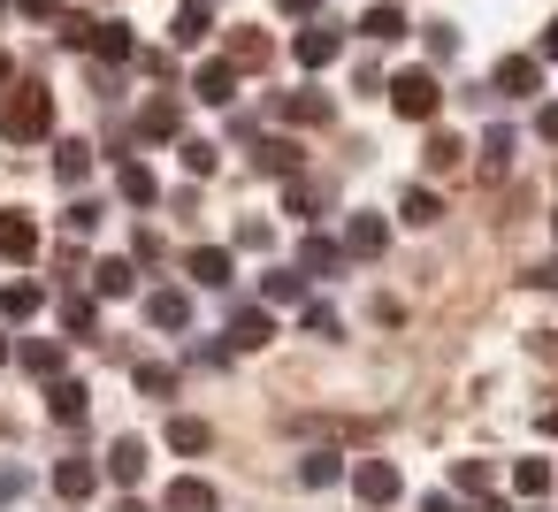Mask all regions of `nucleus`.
<instances>
[{
    "instance_id": "obj_4",
    "label": "nucleus",
    "mask_w": 558,
    "mask_h": 512,
    "mask_svg": "<svg viewBox=\"0 0 558 512\" xmlns=\"http://www.w3.org/2000/svg\"><path fill=\"white\" fill-rule=\"evenodd\" d=\"M344 474H352V489H360V504H398V489H405L390 459H360V466H344Z\"/></svg>"
},
{
    "instance_id": "obj_33",
    "label": "nucleus",
    "mask_w": 558,
    "mask_h": 512,
    "mask_svg": "<svg viewBox=\"0 0 558 512\" xmlns=\"http://www.w3.org/2000/svg\"><path fill=\"white\" fill-rule=\"evenodd\" d=\"M169 451H207V420L177 413V420H169Z\"/></svg>"
},
{
    "instance_id": "obj_55",
    "label": "nucleus",
    "mask_w": 558,
    "mask_h": 512,
    "mask_svg": "<svg viewBox=\"0 0 558 512\" xmlns=\"http://www.w3.org/2000/svg\"><path fill=\"white\" fill-rule=\"evenodd\" d=\"M0 85H9V54H0Z\"/></svg>"
},
{
    "instance_id": "obj_19",
    "label": "nucleus",
    "mask_w": 558,
    "mask_h": 512,
    "mask_svg": "<svg viewBox=\"0 0 558 512\" xmlns=\"http://www.w3.org/2000/svg\"><path fill=\"white\" fill-rule=\"evenodd\" d=\"M108 474H116L123 489H138V474H146V443H138V436H116V451H108Z\"/></svg>"
},
{
    "instance_id": "obj_41",
    "label": "nucleus",
    "mask_w": 558,
    "mask_h": 512,
    "mask_svg": "<svg viewBox=\"0 0 558 512\" xmlns=\"http://www.w3.org/2000/svg\"><path fill=\"white\" fill-rule=\"evenodd\" d=\"M62 222H70V237H85V230H100V207H93V199H77Z\"/></svg>"
},
{
    "instance_id": "obj_36",
    "label": "nucleus",
    "mask_w": 558,
    "mask_h": 512,
    "mask_svg": "<svg viewBox=\"0 0 558 512\" xmlns=\"http://www.w3.org/2000/svg\"><path fill=\"white\" fill-rule=\"evenodd\" d=\"M260 291H268L276 306H291V298L306 291V276H299V268H276V276H260Z\"/></svg>"
},
{
    "instance_id": "obj_24",
    "label": "nucleus",
    "mask_w": 558,
    "mask_h": 512,
    "mask_svg": "<svg viewBox=\"0 0 558 512\" xmlns=\"http://www.w3.org/2000/svg\"><path fill=\"white\" fill-rule=\"evenodd\" d=\"M299 481H306V489H337V481H344V459H337V451H306V459H299Z\"/></svg>"
},
{
    "instance_id": "obj_12",
    "label": "nucleus",
    "mask_w": 558,
    "mask_h": 512,
    "mask_svg": "<svg viewBox=\"0 0 558 512\" xmlns=\"http://www.w3.org/2000/svg\"><path fill=\"white\" fill-rule=\"evenodd\" d=\"M337 268H344V245H337V237H322V230H314V237H306V245H299V276H337Z\"/></svg>"
},
{
    "instance_id": "obj_38",
    "label": "nucleus",
    "mask_w": 558,
    "mask_h": 512,
    "mask_svg": "<svg viewBox=\"0 0 558 512\" xmlns=\"http://www.w3.org/2000/svg\"><path fill=\"white\" fill-rule=\"evenodd\" d=\"M230 62H238V70L268 62V39H260V32H238V39H230Z\"/></svg>"
},
{
    "instance_id": "obj_40",
    "label": "nucleus",
    "mask_w": 558,
    "mask_h": 512,
    "mask_svg": "<svg viewBox=\"0 0 558 512\" xmlns=\"http://www.w3.org/2000/svg\"><path fill=\"white\" fill-rule=\"evenodd\" d=\"M482 161H489V169H512V131H505V123L482 138Z\"/></svg>"
},
{
    "instance_id": "obj_57",
    "label": "nucleus",
    "mask_w": 558,
    "mask_h": 512,
    "mask_svg": "<svg viewBox=\"0 0 558 512\" xmlns=\"http://www.w3.org/2000/svg\"><path fill=\"white\" fill-rule=\"evenodd\" d=\"M0 9H9V0H0Z\"/></svg>"
},
{
    "instance_id": "obj_14",
    "label": "nucleus",
    "mask_w": 558,
    "mask_h": 512,
    "mask_svg": "<svg viewBox=\"0 0 558 512\" xmlns=\"http://www.w3.org/2000/svg\"><path fill=\"white\" fill-rule=\"evenodd\" d=\"M85 398H93L85 382H70V375H47V413H54V420H85Z\"/></svg>"
},
{
    "instance_id": "obj_22",
    "label": "nucleus",
    "mask_w": 558,
    "mask_h": 512,
    "mask_svg": "<svg viewBox=\"0 0 558 512\" xmlns=\"http://www.w3.org/2000/svg\"><path fill=\"white\" fill-rule=\"evenodd\" d=\"M93 291H100V298H131V291H138V268H131V260H100V268H93Z\"/></svg>"
},
{
    "instance_id": "obj_45",
    "label": "nucleus",
    "mask_w": 558,
    "mask_h": 512,
    "mask_svg": "<svg viewBox=\"0 0 558 512\" xmlns=\"http://www.w3.org/2000/svg\"><path fill=\"white\" fill-rule=\"evenodd\" d=\"M16 16H32V24H47V16H62V0H16Z\"/></svg>"
},
{
    "instance_id": "obj_28",
    "label": "nucleus",
    "mask_w": 558,
    "mask_h": 512,
    "mask_svg": "<svg viewBox=\"0 0 558 512\" xmlns=\"http://www.w3.org/2000/svg\"><path fill=\"white\" fill-rule=\"evenodd\" d=\"M192 276H199L207 291H222V283H230V253H222V245H199V253H192Z\"/></svg>"
},
{
    "instance_id": "obj_7",
    "label": "nucleus",
    "mask_w": 558,
    "mask_h": 512,
    "mask_svg": "<svg viewBox=\"0 0 558 512\" xmlns=\"http://www.w3.org/2000/svg\"><path fill=\"white\" fill-rule=\"evenodd\" d=\"M383 245H390V222L383 215H352L344 222V260H375Z\"/></svg>"
},
{
    "instance_id": "obj_47",
    "label": "nucleus",
    "mask_w": 558,
    "mask_h": 512,
    "mask_svg": "<svg viewBox=\"0 0 558 512\" xmlns=\"http://www.w3.org/2000/svg\"><path fill=\"white\" fill-rule=\"evenodd\" d=\"M535 138H550V146H558V100H550V108L535 115Z\"/></svg>"
},
{
    "instance_id": "obj_6",
    "label": "nucleus",
    "mask_w": 558,
    "mask_h": 512,
    "mask_svg": "<svg viewBox=\"0 0 558 512\" xmlns=\"http://www.w3.org/2000/svg\"><path fill=\"white\" fill-rule=\"evenodd\" d=\"M192 93H199L207 108H230V100H238V62H230V54H222V62H199Z\"/></svg>"
},
{
    "instance_id": "obj_25",
    "label": "nucleus",
    "mask_w": 558,
    "mask_h": 512,
    "mask_svg": "<svg viewBox=\"0 0 558 512\" xmlns=\"http://www.w3.org/2000/svg\"><path fill=\"white\" fill-rule=\"evenodd\" d=\"M116 184H123V199H131V207H154V199H161V184H154V169H146V161H123V176H116Z\"/></svg>"
},
{
    "instance_id": "obj_21",
    "label": "nucleus",
    "mask_w": 558,
    "mask_h": 512,
    "mask_svg": "<svg viewBox=\"0 0 558 512\" xmlns=\"http://www.w3.org/2000/svg\"><path fill=\"white\" fill-rule=\"evenodd\" d=\"M54 176H62V184H85V176H93V146H85V138H62V146H54Z\"/></svg>"
},
{
    "instance_id": "obj_34",
    "label": "nucleus",
    "mask_w": 558,
    "mask_h": 512,
    "mask_svg": "<svg viewBox=\"0 0 558 512\" xmlns=\"http://www.w3.org/2000/svg\"><path fill=\"white\" fill-rule=\"evenodd\" d=\"M512 489H520V497H543V489H550V459H520V466H512Z\"/></svg>"
},
{
    "instance_id": "obj_9",
    "label": "nucleus",
    "mask_w": 558,
    "mask_h": 512,
    "mask_svg": "<svg viewBox=\"0 0 558 512\" xmlns=\"http://www.w3.org/2000/svg\"><path fill=\"white\" fill-rule=\"evenodd\" d=\"M360 32H367L375 47H390V39H405L413 24H405V9H398V0H367V16H360Z\"/></svg>"
},
{
    "instance_id": "obj_53",
    "label": "nucleus",
    "mask_w": 558,
    "mask_h": 512,
    "mask_svg": "<svg viewBox=\"0 0 558 512\" xmlns=\"http://www.w3.org/2000/svg\"><path fill=\"white\" fill-rule=\"evenodd\" d=\"M9 352H16V344H9V337H0V367H9Z\"/></svg>"
},
{
    "instance_id": "obj_37",
    "label": "nucleus",
    "mask_w": 558,
    "mask_h": 512,
    "mask_svg": "<svg viewBox=\"0 0 558 512\" xmlns=\"http://www.w3.org/2000/svg\"><path fill=\"white\" fill-rule=\"evenodd\" d=\"M451 481H459L466 497H489V459H459V466H451Z\"/></svg>"
},
{
    "instance_id": "obj_50",
    "label": "nucleus",
    "mask_w": 558,
    "mask_h": 512,
    "mask_svg": "<svg viewBox=\"0 0 558 512\" xmlns=\"http://www.w3.org/2000/svg\"><path fill=\"white\" fill-rule=\"evenodd\" d=\"M527 283H543V291H558V260H543V268H535Z\"/></svg>"
},
{
    "instance_id": "obj_13",
    "label": "nucleus",
    "mask_w": 558,
    "mask_h": 512,
    "mask_svg": "<svg viewBox=\"0 0 558 512\" xmlns=\"http://www.w3.org/2000/svg\"><path fill=\"white\" fill-rule=\"evenodd\" d=\"M146 321L154 329H192V298L184 291H146Z\"/></svg>"
},
{
    "instance_id": "obj_29",
    "label": "nucleus",
    "mask_w": 558,
    "mask_h": 512,
    "mask_svg": "<svg viewBox=\"0 0 558 512\" xmlns=\"http://www.w3.org/2000/svg\"><path fill=\"white\" fill-rule=\"evenodd\" d=\"M177 123H184V115H177V100H154V108L138 115V138H177Z\"/></svg>"
},
{
    "instance_id": "obj_17",
    "label": "nucleus",
    "mask_w": 558,
    "mask_h": 512,
    "mask_svg": "<svg viewBox=\"0 0 558 512\" xmlns=\"http://www.w3.org/2000/svg\"><path fill=\"white\" fill-rule=\"evenodd\" d=\"M100 62H131L138 54V39H131V24H93V39H85Z\"/></svg>"
},
{
    "instance_id": "obj_3",
    "label": "nucleus",
    "mask_w": 558,
    "mask_h": 512,
    "mask_svg": "<svg viewBox=\"0 0 558 512\" xmlns=\"http://www.w3.org/2000/svg\"><path fill=\"white\" fill-rule=\"evenodd\" d=\"M291 54H299V70H329V62L344 54V32H337V24L322 16V24H306V32L291 39Z\"/></svg>"
},
{
    "instance_id": "obj_52",
    "label": "nucleus",
    "mask_w": 558,
    "mask_h": 512,
    "mask_svg": "<svg viewBox=\"0 0 558 512\" xmlns=\"http://www.w3.org/2000/svg\"><path fill=\"white\" fill-rule=\"evenodd\" d=\"M116 512H154V504H138V497H123V504H116Z\"/></svg>"
},
{
    "instance_id": "obj_5",
    "label": "nucleus",
    "mask_w": 558,
    "mask_h": 512,
    "mask_svg": "<svg viewBox=\"0 0 558 512\" xmlns=\"http://www.w3.org/2000/svg\"><path fill=\"white\" fill-rule=\"evenodd\" d=\"M268 337H276V314H268V306H238V314H230V337H222V344H230V352H260Z\"/></svg>"
},
{
    "instance_id": "obj_27",
    "label": "nucleus",
    "mask_w": 558,
    "mask_h": 512,
    "mask_svg": "<svg viewBox=\"0 0 558 512\" xmlns=\"http://www.w3.org/2000/svg\"><path fill=\"white\" fill-rule=\"evenodd\" d=\"M398 215H405V222H413V230H428V222H436V215H444V199H436V192H428V184H413V192H405V199H398Z\"/></svg>"
},
{
    "instance_id": "obj_56",
    "label": "nucleus",
    "mask_w": 558,
    "mask_h": 512,
    "mask_svg": "<svg viewBox=\"0 0 558 512\" xmlns=\"http://www.w3.org/2000/svg\"><path fill=\"white\" fill-rule=\"evenodd\" d=\"M550 230H558V215H550Z\"/></svg>"
},
{
    "instance_id": "obj_11",
    "label": "nucleus",
    "mask_w": 558,
    "mask_h": 512,
    "mask_svg": "<svg viewBox=\"0 0 558 512\" xmlns=\"http://www.w3.org/2000/svg\"><path fill=\"white\" fill-rule=\"evenodd\" d=\"M39 253V222L32 215H0V260H32Z\"/></svg>"
},
{
    "instance_id": "obj_15",
    "label": "nucleus",
    "mask_w": 558,
    "mask_h": 512,
    "mask_svg": "<svg viewBox=\"0 0 558 512\" xmlns=\"http://www.w3.org/2000/svg\"><path fill=\"white\" fill-rule=\"evenodd\" d=\"M54 489H62L70 504H85V497L100 489V466H93V459H62V466H54Z\"/></svg>"
},
{
    "instance_id": "obj_23",
    "label": "nucleus",
    "mask_w": 558,
    "mask_h": 512,
    "mask_svg": "<svg viewBox=\"0 0 558 512\" xmlns=\"http://www.w3.org/2000/svg\"><path fill=\"white\" fill-rule=\"evenodd\" d=\"M16 359H24L39 382H47V375H62V344H54V337H24V344H16Z\"/></svg>"
},
{
    "instance_id": "obj_48",
    "label": "nucleus",
    "mask_w": 558,
    "mask_h": 512,
    "mask_svg": "<svg viewBox=\"0 0 558 512\" xmlns=\"http://www.w3.org/2000/svg\"><path fill=\"white\" fill-rule=\"evenodd\" d=\"M421 512H466V504H459V497H444V489H428V497H421Z\"/></svg>"
},
{
    "instance_id": "obj_18",
    "label": "nucleus",
    "mask_w": 558,
    "mask_h": 512,
    "mask_svg": "<svg viewBox=\"0 0 558 512\" xmlns=\"http://www.w3.org/2000/svg\"><path fill=\"white\" fill-rule=\"evenodd\" d=\"M253 169H260V176H299V146H291V138H260V146H253Z\"/></svg>"
},
{
    "instance_id": "obj_16",
    "label": "nucleus",
    "mask_w": 558,
    "mask_h": 512,
    "mask_svg": "<svg viewBox=\"0 0 558 512\" xmlns=\"http://www.w3.org/2000/svg\"><path fill=\"white\" fill-rule=\"evenodd\" d=\"M207 32H215V9H207V0H184L177 24H169V39H177V47H199Z\"/></svg>"
},
{
    "instance_id": "obj_20",
    "label": "nucleus",
    "mask_w": 558,
    "mask_h": 512,
    "mask_svg": "<svg viewBox=\"0 0 558 512\" xmlns=\"http://www.w3.org/2000/svg\"><path fill=\"white\" fill-rule=\"evenodd\" d=\"M276 115H283V123H329V93H283Z\"/></svg>"
},
{
    "instance_id": "obj_35",
    "label": "nucleus",
    "mask_w": 558,
    "mask_h": 512,
    "mask_svg": "<svg viewBox=\"0 0 558 512\" xmlns=\"http://www.w3.org/2000/svg\"><path fill=\"white\" fill-rule=\"evenodd\" d=\"M283 207H291V215H314V207H322L314 176H283Z\"/></svg>"
},
{
    "instance_id": "obj_1",
    "label": "nucleus",
    "mask_w": 558,
    "mask_h": 512,
    "mask_svg": "<svg viewBox=\"0 0 558 512\" xmlns=\"http://www.w3.org/2000/svg\"><path fill=\"white\" fill-rule=\"evenodd\" d=\"M0 131H9L16 146H39V138L54 131V93H47V85H16L9 108H0Z\"/></svg>"
},
{
    "instance_id": "obj_32",
    "label": "nucleus",
    "mask_w": 558,
    "mask_h": 512,
    "mask_svg": "<svg viewBox=\"0 0 558 512\" xmlns=\"http://www.w3.org/2000/svg\"><path fill=\"white\" fill-rule=\"evenodd\" d=\"M421 161H428V169H459V161H466V146H459L451 131H436V138L421 146Z\"/></svg>"
},
{
    "instance_id": "obj_54",
    "label": "nucleus",
    "mask_w": 558,
    "mask_h": 512,
    "mask_svg": "<svg viewBox=\"0 0 558 512\" xmlns=\"http://www.w3.org/2000/svg\"><path fill=\"white\" fill-rule=\"evenodd\" d=\"M543 428H558V405H550V413H543Z\"/></svg>"
},
{
    "instance_id": "obj_44",
    "label": "nucleus",
    "mask_w": 558,
    "mask_h": 512,
    "mask_svg": "<svg viewBox=\"0 0 558 512\" xmlns=\"http://www.w3.org/2000/svg\"><path fill=\"white\" fill-rule=\"evenodd\" d=\"M428 54H436V62H451V54H459V32H451V24H436V32H428Z\"/></svg>"
},
{
    "instance_id": "obj_49",
    "label": "nucleus",
    "mask_w": 558,
    "mask_h": 512,
    "mask_svg": "<svg viewBox=\"0 0 558 512\" xmlns=\"http://www.w3.org/2000/svg\"><path fill=\"white\" fill-rule=\"evenodd\" d=\"M535 62H558V24H550V32L535 39Z\"/></svg>"
},
{
    "instance_id": "obj_30",
    "label": "nucleus",
    "mask_w": 558,
    "mask_h": 512,
    "mask_svg": "<svg viewBox=\"0 0 558 512\" xmlns=\"http://www.w3.org/2000/svg\"><path fill=\"white\" fill-rule=\"evenodd\" d=\"M62 329H70V337H93V329H100V306L70 291V298H62Z\"/></svg>"
},
{
    "instance_id": "obj_8",
    "label": "nucleus",
    "mask_w": 558,
    "mask_h": 512,
    "mask_svg": "<svg viewBox=\"0 0 558 512\" xmlns=\"http://www.w3.org/2000/svg\"><path fill=\"white\" fill-rule=\"evenodd\" d=\"M489 85H497V93H512V100H527V93L543 85V62H535V54H505Z\"/></svg>"
},
{
    "instance_id": "obj_39",
    "label": "nucleus",
    "mask_w": 558,
    "mask_h": 512,
    "mask_svg": "<svg viewBox=\"0 0 558 512\" xmlns=\"http://www.w3.org/2000/svg\"><path fill=\"white\" fill-rule=\"evenodd\" d=\"M215 161H222V146H207V138H184V169H192V176H215Z\"/></svg>"
},
{
    "instance_id": "obj_26",
    "label": "nucleus",
    "mask_w": 558,
    "mask_h": 512,
    "mask_svg": "<svg viewBox=\"0 0 558 512\" xmlns=\"http://www.w3.org/2000/svg\"><path fill=\"white\" fill-rule=\"evenodd\" d=\"M47 306V291L39 283H9V291H0V314H9V321H32Z\"/></svg>"
},
{
    "instance_id": "obj_46",
    "label": "nucleus",
    "mask_w": 558,
    "mask_h": 512,
    "mask_svg": "<svg viewBox=\"0 0 558 512\" xmlns=\"http://www.w3.org/2000/svg\"><path fill=\"white\" fill-rule=\"evenodd\" d=\"M24 497V466H0V504H16Z\"/></svg>"
},
{
    "instance_id": "obj_31",
    "label": "nucleus",
    "mask_w": 558,
    "mask_h": 512,
    "mask_svg": "<svg viewBox=\"0 0 558 512\" xmlns=\"http://www.w3.org/2000/svg\"><path fill=\"white\" fill-rule=\"evenodd\" d=\"M131 382H138L146 398H169V390H177V367H161V359H138V367H131Z\"/></svg>"
},
{
    "instance_id": "obj_42",
    "label": "nucleus",
    "mask_w": 558,
    "mask_h": 512,
    "mask_svg": "<svg viewBox=\"0 0 558 512\" xmlns=\"http://www.w3.org/2000/svg\"><path fill=\"white\" fill-rule=\"evenodd\" d=\"M238 245H245V253H268L276 230H268V222H238Z\"/></svg>"
},
{
    "instance_id": "obj_51",
    "label": "nucleus",
    "mask_w": 558,
    "mask_h": 512,
    "mask_svg": "<svg viewBox=\"0 0 558 512\" xmlns=\"http://www.w3.org/2000/svg\"><path fill=\"white\" fill-rule=\"evenodd\" d=\"M276 9H283V16H314V0H276Z\"/></svg>"
},
{
    "instance_id": "obj_10",
    "label": "nucleus",
    "mask_w": 558,
    "mask_h": 512,
    "mask_svg": "<svg viewBox=\"0 0 558 512\" xmlns=\"http://www.w3.org/2000/svg\"><path fill=\"white\" fill-rule=\"evenodd\" d=\"M161 512H222V497H215V489H207L199 474H184V481H169Z\"/></svg>"
},
{
    "instance_id": "obj_43",
    "label": "nucleus",
    "mask_w": 558,
    "mask_h": 512,
    "mask_svg": "<svg viewBox=\"0 0 558 512\" xmlns=\"http://www.w3.org/2000/svg\"><path fill=\"white\" fill-rule=\"evenodd\" d=\"M337 329H344V321H337V314L314 298V306H306V337H337Z\"/></svg>"
},
{
    "instance_id": "obj_2",
    "label": "nucleus",
    "mask_w": 558,
    "mask_h": 512,
    "mask_svg": "<svg viewBox=\"0 0 558 512\" xmlns=\"http://www.w3.org/2000/svg\"><path fill=\"white\" fill-rule=\"evenodd\" d=\"M436 100H444V93H436V70H398V77H390V108H398L405 123H428Z\"/></svg>"
}]
</instances>
